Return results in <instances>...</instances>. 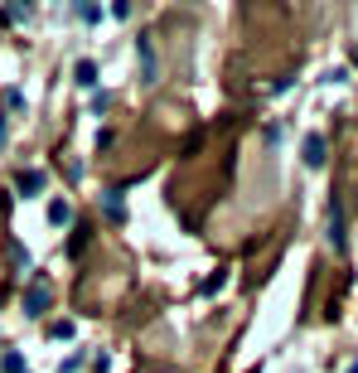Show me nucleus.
I'll use <instances>...</instances> for the list:
<instances>
[{
	"instance_id": "f257e3e1",
	"label": "nucleus",
	"mask_w": 358,
	"mask_h": 373,
	"mask_svg": "<svg viewBox=\"0 0 358 373\" xmlns=\"http://www.w3.org/2000/svg\"><path fill=\"white\" fill-rule=\"evenodd\" d=\"M20 305H24V315H44V310H49V286H44V281H34V286L24 291V300H20Z\"/></svg>"
},
{
	"instance_id": "f03ea898",
	"label": "nucleus",
	"mask_w": 358,
	"mask_h": 373,
	"mask_svg": "<svg viewBox=\"0 0 358 373\" xmlns=\"http://www.w3.org/2000/svg\"><path fill=\"white\" fill-rule=\"evenodd\" d=\"M300 160L310 165V170H320L329 155H325V136H305V146H300Z\"/></svg>"
},
{
	"instance_id": "7ed1b4c3",
	"label": "nucleus",
	"mask_w": 358,
	"mask_h": 373,
	"mask_svg": "<svg viewBox=\"0 0 358 373\" xmlns=\"http://www.w3.org/2000/svg\"><path fill=\"white\" fill-rule=\"evenodd\" d=\"M136 54H141V78H146V83H155V49H150V39H146V34L136 39Z\"/></svg>"
},
{
	"instance_id": "20e7f679",
	"label": "nucleus",
	"mask_w": 358,
	"mask_h": 373,
	"mask_svg": "<svg viewBox=\"0 0 358 373\" xmlns=\"http://www.w3.org/2000/svg\"><path fill=\"white\" fill-rule=\"evenodd\" d=\"M15 194H24V199H29V194H44V170H24V175L15 180Z\"/></svg>"
},
{
	"instance_id": "39448f33",
	"label": "nucleus",
	"mask_w": 358,
	"mask_h": 373,
	"mask_svg": "<svg viewBox=\"0 0 358 373\" xmlns=\"http://www.w3.org/2000/svg\"><path fill=\"white\" fill-rule=\"evenodd\" d=\"M102 208H107V218H111V223H121V218H126V204H121V189H107V194H102Z\"/></svg>"
},
{
	"instance_id": "423d86ee",
	"label": "nucleus",
	"mask_w": 358,
	"mask_h": 373,
	"mask_svg": "<svg viewBox=\"0 0 358 373\" xmlns=\"http://www.w3.org/2000/svg\"><path fill=\"white\" fill-rule=\"evenodd\" d=\"M73 78H78V88H97V63L92 59H78L73 63Z\"/></svg>"
},
{
	"instance_id": "0eeeda50",
	"label": "nucleus",
	"mask_w": 358,
	"mask_h": 373,
	"mask_svg": "<svg viewBox=\"0 0 358 373\" xmlns=\"http://www.w3.org/2000/svg\"><path fill=\"white\" fill-rule=\"evenodd\" d=\"M329 243L344 248V218H339V204H329Z\"/></svg>"
},
{
	"instance_id": "6e6552de",
	"label": "nucleus",
	"mask_w": 358,
	"mask_h": 373,
	"mask_svg": "<svg viewBox=\"0 0 358 373\" xmlns=\"http://www.w3.org/2000/svg\"><path fill=\"white\" fill-rule=\"evenodd\" d=\"M0 369H5V373H29V369H24V354H20V349H5V354H0Z\"/></svg>"
},
{
	"instance_id": "1a4fd4ad",
	"label": "nucleus",
	"mask_w": 358,
	"mask_h": 373,
	"mask_svg": "<svg viewBox=\"0 0 358 373\" xmlns=\"http://www.w3.org/2000/svg\"><path fill=\"white\" fill-rule=\"evenodd\" d=\"M68 218H73V208H68L63 199H54V204H49V223H54V228H63Z\"/></svg>"
},
{
	"instance_id": "9d476101",
	"label": "nucleus",
	"mask_w": 358,
	"mask_h": 373,
	"mask_svg": "<svg viewBox=\"0 0 358 373\" xmlns=\"http://www.w3.org/2000/svg\"><path fill=\"white\" fill-rule=\"evenodd\" d=\"M49 335H54V340H73V320H59V325H49Z\"/></svg>"
},
{
	"instance_id": "9b49d317",
	"label": "nucleus",
	"mask_w": 358,
	"mask_h": 373,
	"mask_svg": "<svg viewBox=\"0 0 358 373\" xmlns=\"http://www.w3.org/2000/svg\"><path fill=\"white\" fill-rule=\"evenodd\" d=\"M223 281H228V272H213V277L203 281V296H213V291H223Z\"/></svg>"
},
{
	"instance_id": "f8f14e48",
	"label": "nucleus",
	"mask_w": 358,
	"mask_h": 373,
	"mask_svg": "<svg viewBox=\"0 0 358 373\" xmlns=\"http://www.w3.org/2000/svg\"><path fill=\"white\" fill-rule=\"evenodd\" d=\"M0 146H5V112H0Z\"/></svg>"
},
{
	"instance_id": "ddd939ff",
	"label": "nucleus",
	"mask_w": 358,
	"mask_h": 373,
	"mask_svg": "<svg viewBox=\"0 0 358 373\" xmlns=\"http://www.w3.org/2000/svg\"><path fill=\"white\" fill-rule=\"evenodd\" d=\"M349 373H358V359H354V364H349Z\"/></svg>"
}]
</instances>
